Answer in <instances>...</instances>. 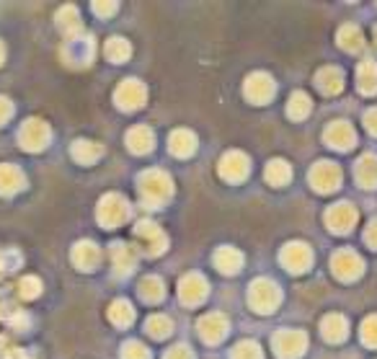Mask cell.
Instances as JSON below:
<instances>
[{
  "label": "cell",
  "instance_id": "7",
  "mask_svg": "<svg viewBox=\"0 0 377 359\" xmlns=\"http://www.w3.org/2000/svg\"><path fill=\"white\" fill-rule=\"evenodd\" d=\"M331 264H333V274L341 276V279H354L362 272V258L354 251H339Z\"/></svg>",
  "mask_w": 377,
  "mask_h": 359
},
{
  "label": "cell",
  "instance_id": "4",
  "mask_svg": "<svg viewBox=\"0 0 377 359\" xmlns=\"http://www.w3.org/2000/svg\"><path fill=\"white\" fill-rule=\"evenodd\" d=\"M140 186H142V194H145L150 202H163L168 194L174 192L171 181H168L163 174H158V171L142 176V184H140Z\"/></svg>",
  "mask_w": 377,
  "mask_h": 359
},
{
  "label": "cell",
  "instance_id": "25",
  "mask_svg": "<svg viewBox=\"0 0 377 359\" xmlns=\"http://www.w3.org/2000/svg\"><path fill=\"white\" fill-rule=\"evenodd\" d=\"M106 55H109L114 62H122V60L129 55V47L124 44L122 39H114V42H109V47H106Z\"/></svg>",
  "mask_w": 377,
  "mask_h": 359
},
{
  "label": "cell",
  "instance_id": "3",
  "mask_svg": "<svg viewBox=\"0 0 377 359\" xmlns=\"http://www.w3.org/2000/svg\"><path fill=\"white\" fill-rule=\"evenodd\" d=\"M305 333L300 331H282L274 336V347H276V354L282 359H292V357H300L305 349Z\"/></svg>",
  "mask_w": 377,
  "mask_h": 359
},
{
  "label": "cell",
  "instance_id": "15",
  "mask_svg": "<svg viewBox=\"0 0 377 359\" xmlns=\"http://www.w3.org/2000/svg\"><path fill=\"white\" fill-rule=\"evenodd\" d=\"M359 91L362 93H375L377 91V65L372 60L359 65Z\"/></svg>",
  "mask_w": 377,
  "mask_h": 359
},
{
  "label": "cell",
  "instance_id": "10",
  "mask_svg": "<svg viewBox=\"0 0 377 359\" xmlns=\"http://www.w3.org/2000/svg\"><path fill=\"white\" fill-rule=\"evenodd\" d=\"M326 140H328V145L339 150H349L354 145V129L346 124V122H336L331 127L326 129Z\"/></svg>",
  "mask_w": 377,
  "mask_h": 359
},
{
  "label": "cell",
  "instance_id": "2",
  "mask_svg": "<svg viewBox=\"0 0 377 359\" xmlns=\"http://www.w3.org/2000/svg\"><path fill=\"white\" fill-rule=\"evenodd\" d=\"M276 303H279V290H276L271 282L261 279V282H256V285L251 287V305L256 308L258 313H269V310H274Z\"/></svg>",
  "mask_w": 377,
  "mask_h": 359
},
{
  "label": "cell",
  "instance_id": "6",
  "mask_svg": "<svg viewBox=\"0 0 377 359\" xmlns=\"http://www.w3.org/2000/svg\"><path fill=\"white\" fill-rule=\"evenodd\" d=\"M310 249L305 246V243H290L285 251H282V261H285V267L290 269V272H294V274H300V272H305L308 269V264H310Z\"/></svg>",
  "mask_w": 377,
  "mask_h": 359
},
{
  "label": "cell",
  "instance_id": "13",
  "mask_svg": "<svg viewBox=\"0 0 377 359\" xmlns=\"http://www.w3.org/2000/svg\"><path fill=\"white\" fill-rule=\"evenodd\" d=\"M207 292V287H204V279L199 274H192V276H184V282H181V297H184L186 303H199Z\"/></svg>",
  "mask_w": 377,
  "mask_h": 359
},
{
  "label": "cell",
  "instance_id": "9",
  "mask_svg": "<svg viewBox=\"0 0 377 359\" xmlns=\"http://www.w3.org/2000/svg\"><path fill=\"white\" fill-rule=\"evenodd\" d=\"M127 215H129V207L124 204V199H119V197H106L101 202V220L106 222L109 228H114L117 222H122Z\"/></svg>",
  "mask_w": 377,
  "mask_h": 359
},
{
  "label": "cell",
  "instance_id": "20",
  "mask_svg": "<svg viewBox=\"0 0 377 359\" xmlns=\"http://www.w3.org/2000/svg\"><path fill=\"white\" fill-rule=\"evenodd\" d=\"M127 142L132 148L137 150V153H145V150L153 148V132H147V129H132L127 135Z\"/></svg>",
  "mask_w": 377,
  "mask_h": 359
},
{
  "label": "cell",
  "instance_id": "34",
  "mask_svg": "<svg viewBox=\"0 0 377 359\" xmlns=\"http://www.w3.org/2000/svg\"><path fill=\"white\" fill-rule=\"evenodd\" d=\"M375 42H377V28H375Z\"/></svg>",
  "mask_w": 377,
  "mask_h": 359
},
{
  "label": "cell",
  "instance_id": "29",
  "mask_svg": "<svg viewBox=\"0 0 377 359\" xmlns=\"http://www.w3.org/2000/svg\"><path fill=\"white\" fill-rule=\"evenodd\" d=\"M111 318H114L117 323L132 321V310H129V305L127 303H117V305H114V310H111Z\"/></svg>",
  "mask_w": 377,
  "mask_h": 359
},
{
  "label": "cell",
  "instance_id": "27",
  "mask_svg": "<svg viewBox=\"0 0 377 359\" xmlns=\"http://www.w3.org/2000/svg\"><path fill=\"white\" fill-rule=\"evenodd\" d=\"M233 359H261V351H258L256 344H240L238 349H235V354H233Z\"/></svg>",
  "mask_w": 377,
  "mask_h": 359
},
{
  "label": "cell",
  "instance_id": "33",
  "mask_svg": "<svg viewBox=\"0 0 377 359\" xmlns=\"http://www.w3.org/2000/svg\"><path fill=\"white\" fill-rule=\"evenodd\" d=\"M166 359H192V354H189V351H186L184 347H176V349L171 351V354H168Z\"/></svg>",
  "mask_w": 377,
  "mask_h": 359
},
{
  "label": "cell",
  "instance_id": "31",
  "mask_svg": "<svg viewBox=\"0 0 377 359\" xmlns=\"http://www.w3.org/2000/svg\"><path fill=\"white\" fill-rule=\"evenodd\" d=\"M365 122H367L369 132H372V135H377V109H369L367 117H365Z\"/></svg>",
  "mask_w": 377,
  "mask_h": 359
},
{
  "label": "cell",
  "instance_id": "14",
  "mask_svg": "<svg viewBox=\"0 0 377 359\" xmlns=\"http://www.w3.org/2000/svg\"><path fill=\"white\" fill-rule=\"evenodd\" d=\"M199 328H202V336L207 341H220L222 336H225L228 323H225V318H222V315L215 313V315H207V318H202Z\"/></svg>",
  "mask_w": 377,
  "mask_h": 359
},
{
  "label": "cell",
  "instance_id": "8",
  "mask_svg": "<svg viewBox=\"0 0 377 359\" xmlns=\"http://www.w3.org/2000/svg\"><path fill=\"white\" fill-rule=\"evenodd\" d=\"M220 174L225 176L228 181H240L243 176L249 174V160H246V156H243V153H228L220 163Z\"/></svg>",
  "mask_w": 377,
  "mask_h": 359
},
{
  "label": "cell",
  "instance_id": "1",
  "mask_svg": "<svg viewBox=\"0 0 377 359\" xmlns=\"http://www.w3.org/2000/svg\"><path fill=\"white\" fill-rule=\"evenodd\" d=\"M310 181L318 192H333L336 186L341 184V171L336 163H328V160H321L318 166L310 171Z\"/></svg>",
  "mask_w": 377,
  "mask_h": 359
},
{
  "label": "cell",
  "instance_id": "23",
  "mask_svg": "<svg viewBox=\"0 0 377 359\" xmlns=\"http://www.w3.org/2000/svg\"><path fill=\"white\" fill-rule=\"evenodd\" d=\"M290 117H294V119H303L305 114L310 111V99L305 96V93H294L292 99H290Z\"/></svg>",
  "mask_w": 377,
  "mask_h": 359
},
{
  "label": "cell",
  "instance_id": "19",
  "mask_svg": "<svg viewBox=\"0 0 377 359\" xmlns=\"http://www.w3.org/2000/svg\"><path fill=\"white\" fill-rule=\"evenodd\" d=\"M240 261H243V256H240L238 251H233V249L217 251V267H220L225 274H231V272H238Z\"/></svg>",
  "mask_w": 377,
  "mask_h": 359
},
{
  "label": "cell",
  "instance_id": "26",
  "mask_svg": "<svg viewBox=\"0 0 377 359\" xmlns=\"http://www.w3.org/2000/svg\"><path fill=\"white\" fill-rule=\"evenodd\" d=\"M362 339L367 341L369 347H377V315L367 318L365 326H362Z\"/></svg>",
  "mask_w": 377,
  "mask_h": 359
},
{
  "label": "cell",
  "instance_id": "12",
  "mask_svg": "<svg viewBox=\"0 0 377 359\" xmlns=\"http://www.w3.org/2000/svg\"><path fill=\"white\" fill-rule=\"evenodd\" d=\"M142 99H145V88L140 83H135V81L124 83L119 88V93H117V101H119V106H124V109H137V106H142Z\"/></svg>",
  "mask_w": 377,
  "mask_h": 359
},
{
  "label": "cell",
  "instance_id": "5",
  "mask_svg": "<svg viewBox=\"0 0 377 359\" xmlns=\"http://www.w3.org/2000/svg\"><path fill=\"white\" fill-rule=\"evenodd\" d=\"M357 217H359L357 210H354L349 202L336 204V207L328 210V215H326V220H328V225H331V231H336V233L351 231V225L357 222Z\"/></svg>",
  "mask_w": 377,
  "mask_h": 359
},
{
  "label": "cell",
  "instance_id": "28",
  "mask_svg": "<svg viewBox=\"0 0 377 359\" xmlns=\"http://www.w3.org/2000/svg\"><path fill=\"white\" fill-rule=\"evenodd\" d=\"M160 295H163V290H160V282H158V279H145V282H142V297H145V300H158Z\"/></svg>",
  "mask_w": 377,
  "mask_h": 359
},
{
  "label": "cell",
  "instance_id": "22",
  "mask_svg": "<svg viewBox=\"0 0 377 359\" xmlns=\"http://www.w3.org/2000/svg\"><path fill=\"white\" fill-rule=\"evenodd\" d=\"M339 42L344 49H349V52H357L359 47H362V34H359L357 26H344L339 34Z\"/></svg>",
  "mask_w": 377,
  "mask_h": 359
},
{
  "label": "cell",
  "instance_id": "21",
  "mask_svg": "<svg viewBox=\"0 0 377 359\" xmlns=\"http://www.w3.org/2000/svg\"><path fill=\"white\" fill-rule=\"evenodd\" d=\"M267 178L274 186L287 184V178H290V166H287L285 160H271L267 168Z\"/></svg>",
  "mask_w": 377,
  "mask_h": 359
},
{
  "label": "cell",
  "instance_id": "18",
  "mask_svg": "<svg viewBox=\"0 0 377 359\" xmlns=\"http://www.w3.org/2000/svg\"><path fill=\"white\" fill-rule=\"evenodd\" d=\"M318 85H321L326 93H336L341 91V70H336V67H326V70H321V75H318Z\"/></svg>",
  "mask_w": 377,
  "mask_h": 359
},
{
  "label": "cell",
  "instance_id": "32",
  "mask_svg": "<svg viewBox=\"0 0 377 359\" xmlns=\"http://www.w3.org/2000/svg\"><path fill=\"white\" fill-rule=\"evenodd\" d=\"M367 243L372 246V249H377V220L367 228Z\"/></svg>",
  "mask_w": 377,
  "mask_h": 359
},
{
  "label": "cell",
  "instance_id": "30",
  "mask_svg": "<svg viewBox=\"0 0 377 359\" xmlns=\"http://www.w3.org/2000/svg\"><path fill=\"white\" fill-rule=\"evenodd\" d=\"M124 359H147V351L140 347V344H127L124 347Z\"/></svg>",
  "mask_w": 377,
  "mask_h": 359
},
{
  "label": "cell",
  "instance_id": "16",
  "mask_svg": "<svg viewBox=\"0 0 377 359\" xmlns=\"http://www.w3.org/2000/svg\"><path fill=\"white\" fill-rule=\"evenodd\" d=\"M357 178L362 181V186H377V158L365 156L357 166Z\"/></svg>",
  "mask_w": 377,
  "mask_h": 359
},
{
  "label": "cell",
  "instance_id": "11",
  "mask_svg": "<svg viewBox=\"0 0 377 359\" xmlns=\"http://www.w3.org/2000/svg\"><path fill=\"white\" fill-rule=\"evenodd\" d=\"M246 93L249 99H253L256 103H267L269 96L274 93V83L269 75H251L249 83H246Z\"/></svg>",
  "mask_w": 377,
  "mask_h": 359
},
{
  "label": "cell",
  "instance_id": "17",
  "mask_svg": "<svg viewBox=\"0 0 377 359\" xmlns=\"http://www.w3.org/2000/svg\"><path fill=\"white\" fill-rule=\"evenodd\" d=\"M323 336L328 341H341L346 339V321L341 315H328L323 321Z\"/></svg>",
  "mask_w": 377,
  "mask_h": 359
},
{
  "label": "cell",
  "instance_id": "24",
  "mask_svg": "<svg viewBox=\"0 0 377 359\" xmlns=\"http://www.w3.org/2000/svg\"><path fill=\"white\" fill-rule=\"evenodd\" d=\"M171 150L178 153V156L192 153L194 150V135H189V132H176L174 137H171Z\"/></svg>",
  "mask_w": 377,
  "mask_h": 359
}]
</instances>
